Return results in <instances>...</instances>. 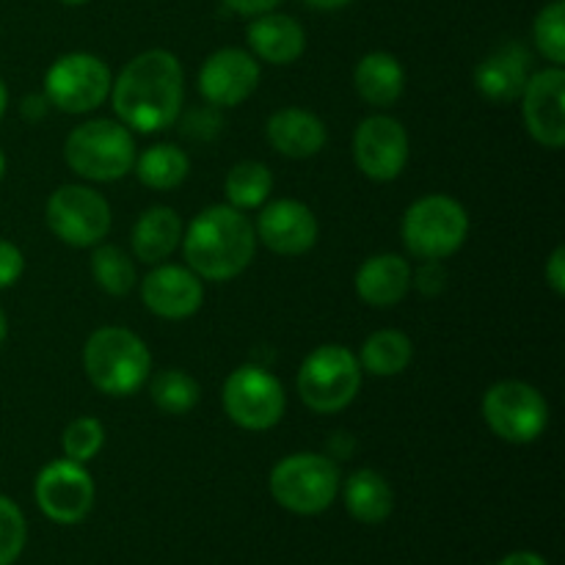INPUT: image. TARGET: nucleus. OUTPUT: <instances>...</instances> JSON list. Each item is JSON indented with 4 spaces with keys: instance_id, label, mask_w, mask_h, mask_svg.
<instances>
[{
    "instance_id": "nucleus-1",
    "label": "nucleus",
    "mask_w": 565,
    "mask_h": 565,
    "mask_svg": "<svg viewBox=\"0 0 565 565\" xmlns=\"http://www.w3.org/2000/svg\"><path fill=\"white\" fill-rule=\"evenodd\" d=\"M110 103L127 130L160 132L185 105V72L169 50H147L127 61L110 83Z\"/></svg>"
},
{
    "instance_id": "nucleus-2",
    "label": "nucleus",
    "mask_w": 565,
    "mask_h": 565,
    "mask_svg": "<svg viewBox=\"0 0 565 565\" xmlns=\"http://www.w3.org/2000/svg\"><path fill=\"white\" fill-rule=\"evenodd\" d=\"M185 263L202 281H230L252 265L257 254L254 221L232 204L204 207L182 232Z\"/></svg>"
},
{
    "instance_id": "nucleus-3",
    "label": "nucleus",
    "mask_w": 565,
    "mask_h": 565,
    "mask_svg": "<svg viewBox=\"0 0 565 565\" xmlns=\"http://www.w3.org/2000/svg\"><path fill=\"white\" fill-rule=\"evenodd\" d=\"M83 370L103 395L130 397L152 375V353L136 331L125 326H103L86 340Z\"/></svg>"
},
{
    "instance_id": "nucleus-4",
    "label": "nucleus",
    "mask_w": 565,
    "mask_h": 565,
    "mask_svg": "<svg viewBox=\"0 0 565 565\" xmlns=\"http://www.w3.org/2000/svg\"><path fill=\"white\" fill-rule=\"evenodd\" d=\"M340 467L323 452H292L270 469L268 489L279 508L296 516H318L340 497Z\"/></svg>"
},
{
    "instance_id": "nucleus-5",
    "label": "nucleus",
    "mask_w": 565,
    "mask_h": 565,
    "mask_svg": "<svg viewBox=\"0 0 565 565\" xmlns=\"http://www.w3.org/2000/svg\"><path fill=\"white\" fill-rule=\"evenodd\" d=\"M136 138L121 121L92 119L66 136L64 160L81 180L116 182L136 166Z\"/></svg>"
},
{
    "instance_id": "nucleus-6",
    "label": "nucleus",
    "mask_w": 565,
    "mask_h": 565,
    "mask_svg": "<svg viewBox=\"0 0 565 565\" xmlns=\"http://www.w3.org/2000/svg\"><path fill=\"white\" fill-rule=\"evenodd\" d=\"M362 367H359L356 353L345 345H318L298 370V395L303 406L315 414H340L342 408L356 401L362 390Z\"/></svg>"
},
{
    "instance_id": "nucleus-7",
    "label": "nucleus",
    "mask_w": 565,
    "mask_h": 565,
    "mask_svg": "<svg viewBox=\"0 0 565 565\" xmlns=\"http://www.w3.org/2000/svg\"><path fill=\"white\" fill-rule=\"evenodd\" d=\"M401 235L412 257L447 259L467 243L469 213L447 193H428L406 210Z\"/></svg>"
},
{
    "instance_id": "nucleus-8",
    "label": "nucleus",
    "mask_w": 565,
    "mask_h": 565,
    "mask_svg": "<svg viewBox=\"0 0 565 565\" xmlns=\"http://www.w3.org/2000/svg\"><path fill=\"white\" fill-rule=\"evenodd\" d=\"M483 419L497 439L533 445L550 428V403L527 381H497L483 395Z\"/></svg>"
},
{
    "instance_id": "nucleus-9",
    "label": "nucleus",
    "mask_w": 565,
    "mask_h": 565,
    "mask_svg": "<svg viewBox=\"0 0 565 565\" xmlns=\"http://www.w3.org/2000/svg\"><path fill=\"white\" fill-rule=\"evenodd\" d=\"M224 412L237 428L270 430L281 423L287 408V395L281 381L259 364H243L232 370L221 390Z\"/></svg>"
},
{
    "instance_id": "nucleus-10",
    "label": "nucleus",
    "mask_w": 565,
    "mask_h": 565,
    "mask_svg": "<svg viewBox=\"0 0 565 565\" xmlns=\"http://www.w3.org/2000/svg\"><path fill=\"white\" fill-rule=\"evenodd\" d=\"M108 64L92 53H66L44 75V97L64 114H92L110 97Z\"/></svg>"
},
{
    "instance_id": "nucleus-11",
    "label": "nucleus",
    "mask_w": 565,
    "mask_h": 565,
    "mask_svg": "<svg viewBox=\"0 0 565 565\" xmlns=\"http://www.w3.org/2000/svg\"><path fill=\"white\" fill-rule=\"evenodd\" d=\"M50 232L72 248H94L110 232V204L88 185H61L44 207Z\"/></svg>"
},
{
    "instance_id": "nucleus-12",
    "label": "nucleus",
    "mask_w": 565,
    "mask_h": 565,
    "mask_svg": "<svg viewBox=\"0 0 565 565\" xmlns=\"http://www.w3.org/2000/svg\"><path fill=\"white\" fill-rule=\"evenodd\" d=\"M94 494H97V489H94L86 463H75L70 458L50 461L33 483L39 511L55 524L83 522L92 513Z\"/></svg>"
},
{
    "instance_id": "nucleus-13",
    "label": "nucleus",
    "mask_w": 565,
    "mask_h": 565,
    "mask_svg": "<svg viewBox=\"0 0 565 565\" xmlns=\"http://www.w3.org/2000/svg\"><path fill=\"white\" fill-rule=\"evenodd\" d=\"M412 141L395 116L373 114L359 121L353 132V160L356 169L373 182H392L406 171Z\"/></svg>"
},
{
    "instance_id": "nucleus-14",
    "label": "nucleus",
    "mask_w": 565,
    "mask_h": 565,
    "mask_svg": "<svg viewBox=\"0 0 565 565\" xmlns=\"http://www.w3.org/2000/svg\"><path fill=\"white\" fill-rule=\"evenodd\" d=\"M259 61L248 50L221 47L199 70V94L213 108H237L259 86Z\"/></svg>"
},
{
    "instance_id": "nucleus-15",
    "label": "nucleus",
    "mask_w": 565,
    "mask_h": 565,
    "mask_svg": "<svg viewBox=\"0 0 565 565\" xmlns=\"http://www.w3.org/2000/svg\"><path fill=\"white\" fill-rule=\"evenodd\" d=\"M254 232L257 241L279 257H301L318 243L320 224L309 204L298 199H276L263 204Z\"/></svg>"
},
{
    "instance_id": "nucleus-16",
    "label": "nucleus",
    "mask_w": 565,
    "mask_h": 565,
    "mask_svg": "<svg viewBox=\"0 0 565 565\" xmlns=\"http://www.w3.org/2000/svg\"><path fill=\"white\" fill-rule=\"evenodd\" d=\"M522 114L527 132L546 149H563L565 143V72L563 66H546L533 72L522 92Z\"/></svg>"
},
{
    "instance_id": "nucleus-17",
    "label": "nucleus",
    "mask_w": 565,
    "mask_h": 565,
    "mask_svg": "<svg viewBox=\"0 0 565 565\" xmlns=\"http://www.w3.org/2000/svg\"><path fill=\"white\" fill-rule=\"evenodd\" d=\"M141 301L154 318L188 320L202 309L204 281L188 265H154L141 279Z\"/></svg>"
},
{
    "instance_id": "nucleus-18",
    "label": "nucleus",
    "mask_w": 565,
    "mask_h": 565,
    "mask_svg": "<svg viewBox=\"0 0 565 565\" xmlns=\"http://www.w3.org/2000/svg\"><path fill=\"white\" fill-rule=\"evenodd\" d=\"M533 75V53L519 42H505L491 50L478 66H475V88L489 103L511 105L522 97Z\"/></svg>"
},
{
    "instance_id": "nucleus-19",
    "label": "nucleus",
    "mask_w": 565,
    "mask_h": 565,
    "mask_svg": "<svg viewBox=\"0 0 565 565\" xmlns=\"http://www.w3.org/2000/svg\"><path fill=\"white\" fill-rule=\"evenodd\" d=\"M246 39L254 58L274 66L296 64L307 50V33H303L301 22L292 20L290 14H279L276 9L254 17L248 22Z\"/></svg>"
},
{
    "instance_id": "nucleus-20",
    "label": "nucleus",
    "mask_w": 565,
    "mask_h": 565,
    "mask_svg": "<svg viewBox=\"0 0 565 565\" xmlns=\"http://www.w3.org/2000/svg\"><path fill=\"white\" fill-rule=\"evenodd\" d=\"M265 136L268 143L279 154L290 160H307L323 152L326 141H329V130H326L323 119L307 108H281L270 114L268 125H265Z\"/></svg>"
},
{
    "instance_id": "nucleus-21",
    "label": "nucleus",
    "mask_w": 565,
    "mask_h": 565,
    "mask_svg": "<svg viewBox=\"0 0 565 565\" xmlns=\"http://www.w3.org/2000/svg\"><path fill=\"white\" fill-rule=\"evenodd\" d=\"M353 285L367 307L392 309L412 290V265L401 254H375L359 265Z\"/></svg>"
},
{
    "instance_id": "nucleus-22",
    "label": "nucleus",
    "mask_w": 565,
    "mask_h": 565,
    "mask_svg": "<svg viewBox=\"0 0 565 565\" xmlns=\"http://www.w3.org/2000/svg\"><path fill=\"white\" fill-rule=\"evenodd\" d=\"M182 221L177 210L166 207V204H154V207L143 210L138 215L136 226H132V254L147 265H160L180 248L182 243Z\"/></svg>"
},
{
    "instance_id": "nucleus-23",
    "label": "nucleus",
    "mask_w": 565,
    "mask_h": 565,
    "mask_svg": "<svg viewBox=\"0 0 565 565\" xmlns=\"http://www.w3.org/2000/svg\"><path fill=\"white\" fill-rule=\"evenodd\" d=\"M353 86L359 97L373 108H390L406 92V70L392 53L375 50L359 58L353 70Z\"/></svg>"
},
{
    "instance_id": "nucleus-24",
    "label": "nucleus",
    "mask_w": 565,
    "mask_h": 565,
    "mask_svg": "<svg viewBox=\"0 0 565 565\" xmlns=\"http://www.w3.org/2000/svg\"><path fill=\"white\" fill-rule=\"evenodd\" d=\"M348 513L362 524H381L392 516L395 491L390 480L375 469H356L348 475L345 486H340Z\"/></svg>"
},
{
    "instance_id": "nucleus-25",
    "label": "nucleus",
    "mask_w": 565,
    "mask_h": 565,
    "mask_svg": "<svg viewBox=\"0 0 565 565\" xmlns=\"http://www.w3.org/2000/svg\"><path fill=\"white\" fill-rule=\"evenodd\" d=\"M359 367L362 373L375 375V379H392V375L406 373L414 359L412 337L397 329H381L364 340L359 351Z\"/></svg>"
},
{
    "instance_id": "nucleus-26",
    "label": "nucleus",
    "mask_w": 565,
    "mask_h": 565,
    "mask_svg": "<svg viewBox=\"0 0 565 565\" xmlns=\"http://www.w3.org/2000/svg\"><path fill=\"white\" fill-rule=\"evenodd\" d=\"M132 171L138 182L152 191H174L191 174V158L177 143H152L141 154H136Z\"/></svg>"
},
{
    "instance_id": "nucleus-27",
    "label": "nucleus",
    "mask_w": 565,
    "mask_h": 565,
    "mask_svg": "<svg viewBox=\"0 0 565 565\" xmlns=\"http://www.w3.org/2000/svg\"><path fill=\"white\" fill-rule=\"evenodd\" d=\"M226 204L235 210H257L274 193V171L259 160H243V163L232 166L230 174L224 180Z\"/></svg>"
},
{
    "instance_id": "nucleus-28",
    "label": "nucleus",
    "mask_w": 565,
    "mask_h": 565,
    "mask_svg": "<svg viewBox=\"0 0 565 565\" xmlns=\"http://www.w3.org/2000/svg\"><path fill=\"white\" fill-rule=\"evenodd\" d=\"M149 397H152L158 412L169 414V417H182L199 406L202 386L185 370H160L149 379Z\"/></svg>"
},
{
    "instance_id": "nucleus-29",
    "label": "nucleus",
    "mask_w": 565,
    "mask_h": 565,
    "mask_svg": "<svg viewBox=\"0 0 565 565\" xmlns=\"http://www.w3.org/2000/svg\"><path fill=\"white\" fill-rule=\"evenodd\" d=\"M92 276L97 287L108 296H127L138 285V274L132 259L110 243H97L92 254Z\"/></svg>"
},
{
    "instance_id": "nucleus-30",
    "label": "nucleus",
    "mask_w": 565,
    "mask_h": 565,
    "mask_svg": "<svg viewBox=\"0 0 565 565\" xmlns=\"http://www.w3.org/2000/svg\"><path fill=\"white\" fill-rule=\"evenodd\" d=\"M533 39L539 53L550 61L552 66L565 64V3L552 0L550 6L539 11L533 22Z\"/></svg>"
},
{
    "instance_id": "nucleus-31",
    "label": "nucleus",
    "mask_w": 565,
    "mask_h": 565,
    "mask_svg": "<svg viewBox=\"0 0 565 565\" xmlns=\"http://www.w3.org/2000/svg\"><path fill=\"white\" fill-rule=\"evenodd\" d=\"M105 445V428L97 417H77L66 425L61 436V450L64 458L75 463H88L99 456Z\"/></svg>"
},
{
    "instance_id": "nucleus-32",
    "label": "nucleus",
    "mask_w": 565,
    "mask_h": 565,
    "mask_svg": "<svg viewBox=\"0 0 565 565\" xmlns=\"http://www.w3.org/2000/svg\"><path fill=\"white\" fill-rule=\"evenodd\" d=\"M28 527L20 508L0 494V565H14L25 550Z\"/></svg>"
},
{
    "instance_id": "nucleus-33",
    "label": "nucleus",
    "mask_w": 565,
    "mask_h": 565,
    "mask_svg": "<svg viewBox=\"0 0 565 565\" xmlns=\"http://www.w3.org/2000/svg\"><path fill=\"white\" fill-rule=\"evenodd\" d=\"M412 287L425 298L439 296L447 287V268L441 259H423L417 270H412Z\"/></svg>"
},
{
    "instance_id": "nucleus-34",
    "label": "nucleus",
    "mask_w": 565,
    "mask_h": 565,
    "mask_svg": "<svg viewBox=\"0 0 565 565\" xmlns=\"http://www.w3.org/2000/svg\"><path fill=\"white\" fill-rule=\"evenodd\" d=\"M221 108H213V105H204V108H196L191 110V114L182 119V132H185L188 138H199V141H207V138H213L215 132L221 130Z\"/></svg>"
},
{
    "instance_id": "nucleus-35",
    "label": "nucleus",
    "mask_w": 565,
    "mask_h": 565,
    "mask_svg": "<svg viewBox=\"0 0 565 565\" xmlns=\"http://www.w3.org/2000/svg\"><path fill=\"white\" fill-rule=\"evenodd\" d=\"M22 270H25V257L14 243L0 237V290H9L20 281Z\"/></svg>"
},
{
    "instance_id": "nucleus-36",
    "label": "nucleus",
    "mask_w": 565,
    "mask_h": 565,
    "mask_svg": "<svg viewBox=\"0 0 565 565\" xmlns=\"http://www.w3.org/2000/svg\"><path fill=\"white\" fill-rule=\"evenodd\" d=\"M544 279L557 298L565 296V248L563 246H557L555 252H552V257L546 259Z\"/></svg>"
},
{
    "instance_id": "nucleus-37",
    "label": "nucleus",
    "mask_w": 565,
    "mask_h": 565,
    "mask_svg": "<svg viewBox=\"0 0 565 565\" xmlns=\"http://www.w3.org/2000/svg\"><path fill=\"white\" fill-rule=\"evenodd\" d=\"M232 11L237 14H246V17H257L265 14V11H274L281 0H224Z\"/></svg>"
},
{
    "instance_id": "nucleus-38",
    "label": "nucleus",
    "mask_w": 565,
    "mask_h": 565,
    "mask_svg": "<svg viewBox=\"0 0 565 565\" xmlns=\"http://www.w3.org/2000/svg\"><path fill=\"white\" fill-rule=\"evenodd\" d=\"M47 108H50V103H47V97H44V94H39V97H36V94H31V97L22 99V105H20L22 116H25L28 121L44 119Z\"/></svg>"
},
{
    "instance_id": "nucleus-39",
    "label": "nucleus",
    "mask_w": 565,
    "mask_h": 565,
    "mask_svg": "<svg viewBox=\"0 0 565 565\" xmlns=\"http://www.w3.org/2000/svg\"><path fill=\"white\" fill-rule=\"evenodd\" d=\"M497 565H550L539 552H511L508 557H502Z\"/></svg>"
},
{
    "instance_id": "nucleus-40",
    "label": "nucleus",
    "mask_w": 565,
    "mask_h": 565,
    "mask_svg": "<svg viewBox=\"0 0 565 565\" xmlns=\"http://www.w3.org/2000/svg\"><path fill=\"white\" fill-rule=\"evenodd\" d=\"M303 3H307L309 9H318V11H337L342 9V6L353 3V0H303Z\"/></svg>"
},
{
    "instance_id": "nucleus-41",
    "label": "nucleus",
    "mask_w": 565,
    "mask_h": 565,
    "mask_svg": "<svg viewBox=\"0 0 565 565\" xmlns=\"http://www.w3.org/2000/svg\"><path fill=\"white\" fill-rule=\"evenodd\" d=\"M6 105H9V92H6V83L0 81V119H3L6 114Z\"/></svg>"
},
{
    "instance_id": "nucleus-42",
    "label": "nucleus",
    "mask_w": 565,
    "mask_h": 565,
    "mask_svg": "<svg viewBox=\"0 0 565 565\" xmlns=\"http://www.w3.org/2000/svg\"><path fill=\"white\" fill-rule=\"evenodd\" d=\"M6 337H9V320H6L3 309H0V345L6 342Z\"/></svg>"
},
{
    "instance_id": "nucleus-43",
    "label": "nucleus",
    "mask_w": 565,
    "mask_h": 565,
    "mask_svg": "<svg viewBox=\"0 0 565 565\" xmlns=\"http://www.w3.org/2000/svg\"><path fill=\"white\" fill-rule=\"evenodd\" d=\"M3 174H6V154L0 152V180H3Z\"/></svg>"
},
{
    "instance_id": "nucleus-44",
    "label": "nucleus",
    "mask_w": 565,
    "mask_h": 565,
    "mask_svg": "<svg viewBox=\"0 0 565 565\" xmlns=\"http://www.w3.org/2000/svg\"><path fill=\"white\" fill-rule=\"evenodd\" d=\"M61 3H66V6H83V3H88V0H61Z\"/></svg>"
}]
</instances>
